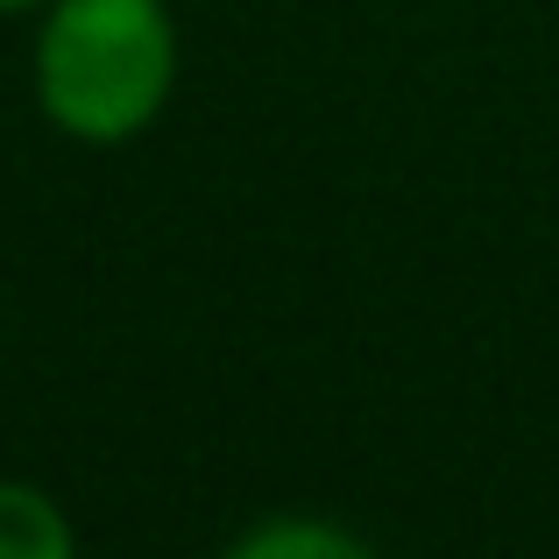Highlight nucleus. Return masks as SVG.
Returning <instances> with one entry per match:
<instances>
[{
	"instance_id": "4",
	"label": "nucleus",
	"mask_w": 559,
	"mask_h": 559,
	"mask_svg": "<svg viewBox=\"0 0 559 559\" xmlns=\"http://www.w3.org/2000/svg\"><path fill=\"white\" fill-rule=\"evenodd\" d=\"M8 8H50V0H0V14H8Z\"/></svg>"
},
{
	"instance_id": "3",
	"label": "nucleus",
	"mask_w": 559,
	"mask_h": 559,
	"mask_svg": "<svg viewBox=\"0 0 559 559\" xmlns=\"http://www.w3.org/2000/svg\"><path fill=\"white\" fill-rule=\"evenodd\" d=\"M227 559H376L355 532L341 524H319V518H276L262 532H248Z\"/></svg>"
},
{
	"instance_id": "1",
	"label": "nucleus",
	"mask_w": 559,
	"mask_h": 559,
	"mask_svg": "<svg viewBox=\"0 0 559 559\" xmlns=\"http://www.w3.org/2000/svg\"><path fill=\"white\" fill-rule=\"evenodd\" d=\"M178 85V22L164 0H50L36 99L64 135L128 142Z\"/></svg>"
},
{
	"instance_id": "2",
	"label": "nucleus",
	"mask_w": 559,
	"mask_h": 559,
	"mask_svg": "<svg viewBox=\"0 0 559 559\" xmlns=\"http://www.w3.org/2000/svg\"><path fill=\"white\" fill-rule=\"evenodd\" d=\"M0 559H71V524L28 481H0Z\"/></svg>"
}]
</instances>
